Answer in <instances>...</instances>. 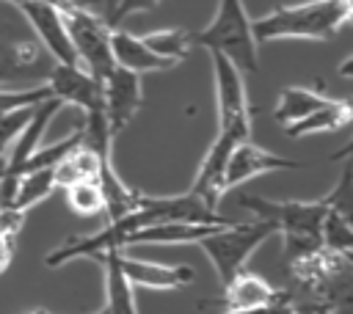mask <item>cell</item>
<instances>
[{"instance_id":"cell-1","label":"cell","mask_w":353,"mask_h":314,"mask_svg":"<svg viewBox=\"0 0 353 314\" xmlns=\"http://www.w3.org/2000/svg\"><path fill=\"white\" fill-rule=\"evenodd\" d=\"M353 0H309L298 6H279L259 19H251L256 44L279 39L328 41L350 19Z\"/></svg>"},{"instance_id":"cell-2","label":"cell","mask_w":353,"mask_h":314,"mask_svg":"<svg viewBox=\"0 0 353 314\" xmlns=\"http://www.w3.org/2000/svg\"><path fill=\"white\" fill-rule=\"evenodd\" d=\"M240 207L251 209L256 218H265L284 234V262L292 264L323 248L320 226L325 218V198L320 201H270L262 196H243Z\"/></svg>"},{"instance_id":"cell-3","label":"cell","mask_w":353,"mask_h":314,"mask_svg":"<svg viewBox=\"0 0 353 314\" xmlns=\"http://www.w3.org/2000/svg\"><path fill=\"white\" fill-rule=\"evenodd\" d=\"M52 58L33 36L22 11L0 0V85L19 80H44L52 69Z\"/></svg>"},{"instance_id":"cell-4","label":"cell","mask_w":353,"mask_h":314,"mask_svg":"<svg viewBox=\"0 0 353 314\" xmlns=\"http://www.w3.org/2000/svg\"><path fill=\"white\" fill-rule=\"evenodd\" d=\"M193 44L229 58L240 72H259V44L243 0H218L212 19L193 33Z\"/></svg>"},{"instance_id":"cell-5","label":"cell","mask_w":353,"mask_h":314,"mask_svg":"<svg viewBox=\"0 0 353 314\" xmlns=\"http://www.w3.org/2000/svg\"><path fill=\"white\" fill-rule=\"evenodd\" d=\"M273 234H279V231L270 220L254 218L251 223H229L223 229H215L196 245L204 251V256L210 259V264L218 273V281L226 286L245 267L248 256Z\"/></svg>"},{"instance_id":"cell-6","label":"cell","mask_w":353,"mask_h":314,"mask_svg":"<svg viewBox=\"0 0 353 314\" xmlns=\"http://www.w3.org/2000/svg\"><path fill=\"white\" fill-rule=\"evenodd\" d=\"M58 8L63 17V25H66L72 50L77 55V63L102 83L110 74V69L116 66L113 55H110V25L99 14L72 6L66 0H58Z\"/></svg>"},{"instance_id":"cell-7","label":"cell","mask_w":353,"mask_h":314,"mask_svg":"<svg viewBox=\"0 0 353 314\" xmlns=\"http://www.w3.org/2000/svg\"><path fill=\"white\" fill-rule=\"evenodd\" d=\"M215 99H218V135L240 143L251 138V105L245 94L243 72L223 55L210 52Z\"/></svg>"},{"instance_id":"cell-8","label":"cell","mask_w":353,"mask_h":314,"mask_svg":"<svg viewBox=\"0 0 353 314\" xmlns=\"http://www.w3.org/2000/svg\"><path fill=\"white\" fill-rule=\"evenodd\" d=\"M17 8L22 11V17L28 19L33 36L39 39L44 52L55 63H77V55L72 50V41H69V33H66L58 0H25Z\"/></svg>"},{"instance_id":"cell-9","label":"cell","mask_w":353,"mask_h":314,"mask_svg":"<svg viewBox=\"0 0 353 314\" xmlns=\"http://www.w3.org/2000/svg\"><path fill=\"white\" fill-rule=\"evenodd\" d=\"M141 102H143L141 74L127 72L121 66H113L110 74L102 80V110H105V118H108L113 138L135 118Z\"/></svg>"},{"instance_id":"cell-10","label":"cell","mask_w":353,"mask_h":314,"mask_svg":"<svg viewBox=\"0 0 353 314\" xmlns=\"http://www.w3.org/2000/svg\"><path fill=\"white\" fill-rule=\"evenodd\" d=\"M47 88L61 105H74L83 113L102 110V83L77 63H52L47 72Z\"/></svg>"},{"instance_id":"cell-11","label":"cell","mask_w":353,"mask_h":314,"mask_svg":"<svg viewBox=\"0 0 353 314\" xmlns=\"http://www.w3.org/2000/svg\"><path fill=\"white\" fill-rule=\"evenodd\" d=\"M309 163L303 160H290V157H279L251 140H240L232 146L229 157H226V168H223V190H232L259 174L268 171H290V168H306Z\"/></svg>"},{"instance_id":"cell-12","label":"cell","mask_w":353,"mask_h":314,"mask_svg":"<svg viewBox=\"0 0 353 314\" xmlns=\"http://www.w3.org/2000/svg\"><path fill=\"white\" fill-rule=\"evenodd\" d=\"M119 267L132 286L146 289H182L193 281V270L188 264H154L146 259L124 256V251H119Z\"/></svg>"},{"instance_id":"cell-13","label":"cell","mask_w":353,"mask_h":314,"mask_svg":"<svg viewBox=\"0 0 353 314\" xmlns=\"http://www.w3.org/2000/svg\"><path fill=\"white\" fill-rule=\"evenodd\" d=\"M110 55H113V63L127 69V72H135V74H143V72H165L176 63L154 55L141 36H132L130 30H121V28H110Z\"/></svg>"},{"instance_id":"cell-14","label":"cell","mask_w":353,"mask_h":314,"mask_svg":"<svg viewBox=\"0 0 353 314\" xmlns=\"http://www.w3.org/2000/svg\"><path fill=\"white\" fill-rule=\"evenodd\" d=\"M232 146H234V140L218 135V138L212 140V146L207 149V154H204V160H201V165H199L196 182H193V187H190V193H196V196H199L207 207H212V209H218V201H221V196L226 193V190H223V168H226V157H229Z\"/></svg>"},{"instance_id":"cell-15","label":"cell","mask_w":353,"mask_h":314,"mask_svg":"<svg viewBox=\"0 0 353 314\" xmlns=\"http://www.w3.org/2000/svg\"><path fill=\"white\" fill-rule=\"evenodd\" d=\"M223 311H254L276 303L281 292H276L262 275L248 273L245 267L223 286Z\"/></svg>"},{"instance_id":"cell-16","label":"cell","mask_w":353,"mask_h":314,"mask_svg":"<svg viewBox=\"0 0 353 314\" xmlns=\"http://www.w3.org/2000/svg\"><path fill=\"white\" fill-rule=\"evenodd\" d=\"M215 229L223 226H204V223H152L138 229L135 234H130V245H193L199 240H204L207 234H212Z\"/></svg>"},{"instance_id":"cell-17","label":"cell","mask_w":353,"mask_h":314,"mask_svg":"<svg viewBox=\"0 0 353 314\" xmlns=\"http://www.w3.org/2000/svg\"><path fill=\"white\" fill-rule=\"evenodd\" d=\"M105 270V308L108 314H138L135 308V286L124 278L119 267V251H105L97 256Z\"/></svg>"},{"instance_id":"cell-18","label":"cell","mask_w":353,"mask_h":314,"mask_svg":"<svg viewBox=\"0 0 353 314\" xmlns=\"http://www.w3.org/2000/svg\"><path fill=\"white\" fill-rule=\"evenodd\" d=\"M353 110L347 99H328L323 107L312 110L309 116H303L301 121L284 127V132L290 138H306V135H317V132H334L339 127H345L350 121Z\"/></svg>"},{"instance_id":"cell-19","label":"cell","mask_w":353,"mask_h":314,"mask_svg":"<svg viewBox=\"0 0 353 314\" xmlns=\"http://www.w3.org/2000/svg\"><path fill=\"white\" fill-rule=\"evenodd\" d=\"M331 96H323L320 91L314 88H306V85H287L279 91V102L273 107V118L276 124L281 127H290L295 121H301L303 116H309L312 110L323 107Z\"/></svg>"},{"instance_id":"cell-20","label":"cell","mask_w":353,"mask_h":314,"mask_svg":"<svg viewBox=\"0 0 353 314\" xmlns=\"http://www.w3.org/2000/svg\"><path fill=\"white\" fill-rule=\"evenodd\" d=\"M97 182H99V190H102V198H105L108 220H119V218H124L127 212H132V209H135V204H138V196H141V193H138V190H132V187H127V185L119 179V174H116V168H113L110 157L99 163Z\"/></svg>"},{"instance_id":"cell-21","label":"cell","mask_w":353,"mask_h":314,"mask_svg":"<svg viewBox=\"0 0 353 314\" xmlns=\"http://www.w3.org/2000/svg\"><path fill=\"white\" fill-rule=\"evenodd\" d=\"M99 157L88 149V146H74L55 168H52V174H55V185L58 187H69V185H74V182H83V179H97V174H99Z\"/></svg>"},{"instance_id":"cell-22","label":"cell","mask_w":353,"mask_h":314,"mask_svg":"<svg viewBox=\"0 0 353 314\" xmlns=\"http://www.w3.org/2000/svg\"><path fill=\"white\" fill-rule=\"evenodd\" d=\"M141 39L154 55H160V58H165L171 63H179L193 47V33L185 30V28H163V30L143 33Z\"/></svg>"},{"instance_id":"cell-23","label":"cell","mask_w":353,"mask_h":314,"mask_svg":"<svg viewBox=\"0 0 353 314\" xmlns=\"http://www.w3.org/2000/svg\"><path fill=\"white\" fill-rule=\"evenodd\" d=\"M55 174L52 168H36V171H25L19 176V185H17V196H14V209L25 212L30 207H36L39 201H44L47 196H52L55 190Z\"/></svg>"},{"instance_id":"cell-24","label":"cell","mask_w":353,"mask_h":314,"mask_svg":"<svg viewBox=\"0 0 353 314\" xmlns=\"http://www.w3.org/2000/svg\"><path fill=\"white\" fill-rule=\"evenodd\" d=\"M63 190H66V204L72 212H77L83 218H94V215L105 212V198H102L97 179H83V182H74Z\"/></svg>"},{"instance_id":"cell-25","label":"cell","mask_w":353,"mask_h":314,"mask_svg":"<svg viewBox=\"0 0 353 314\" xmlns=\"http://www.w3.org/2000/svg\"><path fill=\"white\" fill-rule=\"evenodd\" d=\"M50 96L52 94H50L47 83L33 85V88H22V91H0V113L17 110V107H30V105H39Z\"/></svg>"},{"instance_id":"cell-26","label":"cell","mask_w":353,"mask_h":314,"mask_svg":"<svg viewBox=\"0 0 353 314\" xmlns=\"http://www.w3.org/2000/svg\"><path fill=\"white\" fill-rule=\"evenodd\" d=\"M33 107H17V110H8V113H0V151H6V146L19 135V129L30 121L33 116Z\"/></svg>"},{"instance_id":"cell-27","label":"cell","mask_w":353,"mask_h":314,"mask_svg":"<svg viewBox=\"0 0 353 314\" xmlns=\"http://www.w3.org/2000/svg\"><path fill=\"white\" fill-rule=\"evenodd\" d=\"M160 0H116V8H113V14L108 17V25L110 28H119V22L124 19V17H130V14H135V11H149V8H154Z\"/></svg>"},{"instance_id":"cell-28","label":"cell","mask_w":353,"mask_h":314,"mask_svg":"<svg viewBox=\"0 0 353 314\" xmlns=\"http://www.w3.org/2000/svg\"><path fill=\"white\" fill-rule=\"evenodd\" d=\"M14 248H17V237L0 231V273H6V270L11 267V262H14Z\"/></svg>"},{"instance_id":"cell-29","label":"cell","mask_w":353,"mask_h":314,"mask_svg":"<svg viewBox=\"0 0 353 314\" xmlns=\"http://www.w3.org/2000/svg\"><path fill=\"white\" fill-rule=\"evenodd\" d=\"M66 3L80 6V8H88V11H94V14H99V17H102V0H66Z\"/></svg>"},{"instance_id":"cell-30","label":"cell","mask_w":353,"mask_h":314,"mask_svg":"<svg viewBox=\"0 0 353 314\" xmlns=\"http://www.w3.org/2000/svg\"><path fill=\"white\" fill-rule=\"evenodd\" d=\"M94 314H108V308H105V306H102V308H99V311H94Z\"/></svg>"},{"instance_id":"cell-31","label":"cell","mask_w":353,"mask_h":314,"mask_svg":"<svg viewBox=\"0 0 353 314\" xmlns=\"http://www.w3.org/2000/svg\"><path fill=\"white\" fill-rule=\"evenodd\" d=\"M28 314H50V311H28Z\"/></svg>"},{"instance_id":"cell-32","label":"cell","mask_w":353,"mask_h":314,"mask_svg":"<svg viewBox=\"0 0 353 314\" xmlns=\"http://www.w3.org/2000/svg\"><path fill=\"white\" fill-rule=\"evenodd\" d=\"M8 3H14V6H19V3H25V0H8Z\"/></svg>"}]
</instances>
